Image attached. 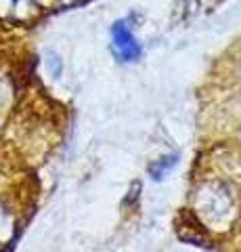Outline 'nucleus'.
<instances>
[{
  "label": "nucleus",
  "mask_w": 241,
  "mask_h": 252,
  "mask_svg": "<svg viewBox=\"0 0 241 252\" xmlns=\"http://www.w3.org/2000/svg\"><path fill=\"white\" fill-rule=\"evenodd\" d=\"M111 36H113V49L118 53V57L122 61H134L141 55V49H138V42L134 34L130 32V28L124 21H118L111 28Z\"/></svg>",
  "instance_id": "nucleus-1"
},
{
  "label": "nucleus",
  "mask_w": 241,
  "mask_h": 252,
  "mask_svg": "<svg viewBox=\"0 0 241 252\" xmlns=\"http://www.w3.org/2000/svg\"><path fill=\"white\" fill-rule=\"evenodd\" d=\"M174 164H176V156H170V158H166L164 162L155 164V166L151 168V175H153L155 179H161V177H164V175H166V172H168L170 168L174 166Z\"/></svg>",
  "instance_id": "nucleus-2"
}]
</instances>
